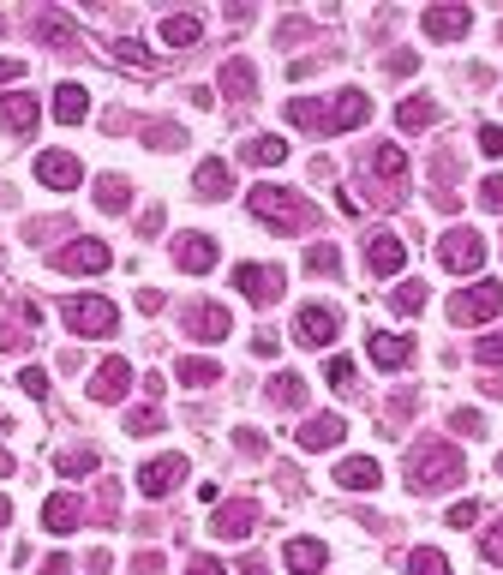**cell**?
<instances>
[{
    "mask_svg": "<svg viewBox=\"0 0 503 575\" xmlns=\"http://www.w3.org/2000/svg\"><path fill=\"white\" fill-rule=\"evenodd\" d=\"M30 30H36V42H48V48H60V54H72V48H78V24H72V18H60V12H36V18H30Z\"/></svg>",
    "mask_w": 503,
    "mask_h": 575,
    "instance_id": "obj_21",
    "label": "cell"
},
{
    "mask_svg": "<svg viewBox=\"0 0 503 575\" xmlns=\"http://www.w3.org/2000/svg\"><path fill=\"white\" fill-rule=\"evenodd\" d=\"M336 330H342V318L330 306H300V318H294V342L300 348H330Z\"/></svg>",
    "mask_w": 503,
    "mask_h": 575,
    "instance_id": "obj_10",
    "label": "cell"
},
{
    "mask_svg": "<svg viewBox=\"0 0 503 575\" xmlns=\"http://www.w3.org/2000/svg\"><path fill=\"white\" fill-rule=\"evenodd\" d=\"M42 575H72V564H66V558H48V564H42Z\"/></svg>",
    "mask_w": 503,
    "mask_h": 575,
    "instance_id": "obj_55",
    "label": "cell"
},
{
    "mask_svg": "<svg viewBox=\"0 0 503 575\" xmlns=\"http://www.w3.org/2000/svg\"><path fill=\"white\" fill-rule=\"evenodd\" d=\"M408 575H450V558L432 552V546H420V552H408Z\"/></svg>",
    "mask_w": 503,
    "mask_h": 575,
    "instance_id": "obj_35",
    "label": "cell"
},
{
    "mask_svg": "<svg viewBox=\"0 0 503 575\" xmlns=\"http://www.w3.org/2000/svg\"><path fill=\"white\" fill-rule=\"evenodd\" d=\"M36 180H42L48 192H78L84 162H78L72 150H42V156H36Z\"/></svg>",
    "mask_w": 503,
    "mask_h": 575,
    "instance_id": "obj_8",
    "label": "cell"
},
{
    "mask_svg": "<svg viewBox=\"0 0 503 575\" xmlns=\"http://www.w3.org/2000/svg\"><path fill=\"white\" fill-rule=\"evenodd\" d=\"M270 402H276V408H300V402H306V378H300V372H276V378H270Z\"/></svg>",
    "mask_w": 503,
    "mask_h": 575,
    "instance_id": "obj_33",
    "label": "cell"
},
{
    "mask_svg": "<svg viewBox=\"0 0 503 575\" xmlns=\"http://www.w3.org/2000/svg\"><path fill=\"white\" fill-rule=\"evenodd\" d=\"M180 480H186V456H156V462L138 468V492L144 498H168Z\"/></svg>",
    "mask_w": 503,
    "mask_h": 575,
    "instance_id": "obj_11",
    "label": "cell"
},
{
    "mask_svg": "<svg viewBox=\"0 0 503 575\" xmlns=\"http://www.w3.org/2000/svg\"><path fill=\"white\" fill-rule=\"evenodd\" d=\"M0 36H6V18H0Z\"/></svg>",
    "mask_w": 503,
    "mask_h": 575,
    "instance_id": "obj_57",
    "label": "cell"
},
{
    "mask_svg": "<svg viewBox=\"0 0 503 575\" xmlns=\"http://www.w3.org/2000/svg\"><path fill=\"white\" fill-rule=\"evenodd\" d=\"M240 156H246V162H258V168H276V162H288V144H282L276 132H258Z\"/></svg>",
    "mask_w": 503,
    "mask_h": 575,
    "instance_id": "obj_30",
    "label": "cell"
},
{
    "mask_svg": "<svg viewBox=\"0 0 503 575\" xmlns=\"http://www.w3.org/2000/svg\"><path fill=\"white\" fill-rule=\"evenodd\" d=\"M480 552H486V564H503V522H498V528H486Z\"/></svg>",
    "mask_w": 503,
    "mask_h": 575,
    "instance_id": "obj_47",
    "label": "cell"
},
{
    "mask_svg": "<svg viewBox=\"0 0 503 575\" xmlns=\"http://www.w3.org/2000/svg\"><path fill=\"white\" fill-rule=\"evenodd\" d=\"M84 114H90V90H84V84H72V78H66V84H60V90H54V120H60V126H78V120H84Z\"/></svg>",
    "mask_w": 503,
    "mask_h": 575,
    "instance_id": "obj_27",
    "label": "cell"
},
{
    "mask_svg": "<svg viewBox=\"0 0 503 575\" xmlns=\"http://www.w3.org/2000/svg\"><path fill=\"white\" fill-rule=\"evenodd\" d=\"M96 204H102L108 216H120V210L132 204V186H126L120 174H102V180H96Z\"/></svg>",
    "mask_w": 503,
    "mask_h": 575,
    "instance_id": "obj_32",
    "label": "cell"
},
{
    "mask_svg": "<svg viewBox=\"0 0 503 575\" xmlns=\"http://www.w3.org/2000/svg\"><path fill=\"white\" fill-rule=\"evenodd\" d=\"M6 522H12V504H6V498H0V528H6Z\"/></svg>",
    "mask_w": 503,
    "mask_h": 575,
    "instance_id": "obj_56",
    "label": "cell"
},
{
    "mask_svg": "<svg viewBox=\"0 0 503 575\" xmlns=\"http://www.w3.org/2000/svg\"><path fill=\"white\" fill-rule=\"evenodd\" d=\"M402 264H408L402 234H372V240H366V270H372V276H396Z\"/></svg>",
    "mask_w": 503,
    "mask_h": 575,
    "instance_id": "obj_16",
    "label": "cell"
},
{
    "mask_svg": "<svg viewBox=\"0 0 503 575\" xmlns=\"http://www.w3.org/2000/svg\"><path fill=\"white\" fill-rule=\"evenodd\" d=\"M390 306H396V312H420V306H426V282H402V288L390 294Z\"/></svg>",
    "mask_w": 503,
    "mask_h": 575,
    "instance_id": "obj_39",
    "label": "cell"
},
{
    "mask_svg": "<svg viewBox=\"0 0 503 575\" xmlns=\"http://www.w3.org/2000/svg\"><path fill=\"white\" fill-rule=\"evenodd\" d=\"M192 192H198V198H210V204H216V198H228V192H234V174H228V162H222V156L198 162V174H192Z\"/></svg>",
    "mask_w": 503,
    "mask_h": 575,
    "instance_id": "obj_22",
    "label": "cell"
},
{
    "mask_svg": "<svg viewBox=\"0 0 503 575\" xmlns=\"http://www.w3.org/2000/svg\"><path fill=\"white\" fill-rule=\"evenodd\" d=\"M252 528H258V504H252V498L216 504V516H210V534H216V540H246Z\"/></svg>",
    "mask_w": 503,
    "mask_h": 575,
    "instance_id": "obj_12",
    "label": "cell"
},
{
    "mask_svg": "<svg viewBox=\"0 0 503 575\" xmlns=\"http://www.w3.org/2000/svg\"><path fill=\"white\" fill-rule=\"evenodd\" d=\"M78 522H84V504H78L72 492H54V498L42 504V528H48V534H72Z\"/></svg>",
    "mask_w": 503,
    "mask_h": 575,
    "instance_id": "obj_25",
    "label": "cell"
},
{
    "mask_svg": "<svg viewBox=\"0 0 503 575\" xmlns=\"http://www.w3.org/2000/svg\"><path fill=\"white\" fill-rule=\"evenodd\" d=\"M186 336H198V342H222V336H234L228 306H192V312H186Z\"/></svg>",
    "mask_w": 503,
    "mask_h": 575,
    "instance_id": "obj_20",
    "label": "cell"
},
{
    "mask_svg": "<svg viewBox=\"0 0 503 575\" xmlns=\"http://www.w3.org/2000/svg\"><path fill=\"white\" fill-rule=\"evenodd\" d=\"M456 480H462V450H456V444L426 438V444H414V450H408V486H414L420 498L450 492Z\"/></svg>",
    "mask_w": 503,
    "mask_h": 575,
    "instance_id": "obj_2",
    "label": "cell"
},
{
    "mask_svg": "<svg viewBox=\"0 0 503 575\" xmlns=\"http://www.w3.org/2000/svg\"><path fill=\"white\" fill-rule=\"evenodd\" d=\"M18 390L42 402V396H48V372H42V366H24V372H18Z\"/></svg>",
    "mask_w": 503,
    "mask_h": 575,
    "instance_id": "obj_42",
    "label": "cell"
},
{
    "mask_svg": "<svg viewBox=\"0 0 503 575\" xmlns=\"http://www.w3.org/2000/svg\"><path fill=\"white\" fill-rule=\"evenodd\" d=\"M282 564L300 570V575H312V570L330 564V546H324V540H288V546H282Z\"/></svg>",
    "mask_w": 503,
    "mask_h": 575,
    "instance_id": "obj_26",
    "label": "cell"
},
{
    "mask_svg": "<svg viewBox=\"0 0 503 575\" xmlns=\"http://www.w3.org/2000/svg\"><path fill=\"white\" fill-rule=\"evenodd\" d=\"M288 120L306 126V132H354V126L372 120V96H366V90H336V102L294 96V102H288Z\"/></svg>",
    "mask_w": 503,
    "mask_h": 575,
    "instance_id": "obj_1",
    "label": "cell"
},
{
    "mask_svg": "<svg viewBox=\"0 0 503 575\" xmlns=\"http://www.w3.org/2000/svg\"><path fill=\"white\" fill-rule=\"evenodd\" d=\"M396 120H402V132H426V126L438 120V102H426V96H408V102L396 108Z\"/></svg>",
    "mask_w": 503,
    "mask_h": 575,
    "instance_id": "obj_31",
    "label": "cell"
},
{
    "mask_svg": "<svg viewBox=\"0 0 503 575\" xmlns=\"http://www.w3.org/2000/svg\"><path fill=\"white\" fill-rule=\"evenodd\" d=\"M252 90H258V72H252V60H222V96L246 102Z\"/></svg>",
    "mask_w": 503,
    "mask_h": 575,
    "instance_id": "obj_28",
    "label": "cell"
},
{
    "mask_svg": "<svg viewBox=\"0 0 503 575\" xmlns=\"http://www.w3.org/2000/svg\"><path fill=\"white\" fill-rule=\"evenodd\" d=\"M438 264L456 270V276H474V270L486 264V240H480L474 228H450V234L438 240Z\"/></svg>",
    "mask_w": 503,
    "mask_h": 575,
    "instance_id": "obj_5",
    "label": "cell"
},
{
    "mask_svg": "<svg viewBox=\"0 0 503 575\" xmlns=\"http://www.w3.org/2000/svg\"><path fill=\"white\" fill-rule=\"evenodd\" d=\"M186 575H228V570H222L216 558H192V564H186Z\"/></svg>",
    "mask_w": 503,
    "mask_h": 575,
    "instance_id": "obj_53",
    "label": "cell"
},
{
    "mask_svg": "<svg viewBox=\"0 0 503 575\" xmlns=\"http://www.w3.org/2000/svg\"><path fill=\"white\" fill-rule=\"evenodd\" d=\"M480 204H486V210H503V174H486V180H480Z\"/></svg>",
    "mask_w": 503,
    "mask_h": 575,
    "instance_id": "obj_44",
    "label": "cell"
},
{
    "mask_svg": "<svg viewBox=\"0 0 503 575\" xmlns=\"http://www.w3.org/2000/svg\"><path fill=\"white\" fill-rule=\"evenodd\" d=\"M60 318H66L72 336H114V324H120L114 300H102V294H72V300L60 306Z\"/></svg>",
    "mask_w": 503,
    "mask_h": 575,
    "instance_id": "obj_4",
    "label": "cell"
},
{
    "mask_svg": "<svg viewBox=\"0 0 503 575\" xmlns=\"http://www.w3.org/2000/svg\"><path fill=\"white\" fill-rule=\"evenodd\" d=\"M138 312H162V288H144L138 294Z\"/></svg>",
    "mask_w": 503,
    "mask_h": 575,
    "instance_id": "obj_54",
    "label": "cell"
},
{
    "mask_svg": "<svg viewBox=\"0 0 503 575\" xmlns=\"http://www.w3.org/2000/svg\"><path fill=\"white\" fill-rule=\"evenodd\" d=\"M198 36H204V24H198L192 12H168V18H162V42H168V48H192Z\"/></svg>",
    "mask_w": 503,
    "mask_h": 575,
    "instance_id": "obj_29",
    "label": "cell"
},
{
    "mask_svg": "<svg viewBox=\"0 0 503 575\" xmlns=\"http://www.w3.org/2000/svg\"><path fill=\"white\" fill-rule=\"evenodd\" d=\"M474 522H480V504H468V498L450 504V528H474Z\"/></svg>",
    "mask_w": 503,
    "mask_h": 575,
    "instance_id": "obj_46",
    "label": "cell"
},
{
    "mask_svg": "<svg viewBox=\"0 0 503 575\" xmlns=\"http://www.w3.org/2000/svg\"><path fill=\"white\" fill-rule=\"evenodd\" d=\"M234 288H240L252 306H276L282 288H288V276H282L276 264H240V270H234Z\"/></svg>",
    "mask_w": 503,
    "mask_h": 575,
    "instance_id": "obj_7",
    "label": "cell"
},
{
    "mask_svg": "<svg viewBox=\"0 0 503 575\" xmlns=\"http://www.w3.org/2000/svg\"><path fill=\"white\" fill-rule=\"evenodd\" d=\"M54 468H60L66 480H78V474H96V450H66Z\"/></svg>",
    "mask_w": 503,
    "mask_h": 575,
    "instance_id": "obj_38",
    "label": "cell"
},
{
    "mask_svg": "<svg viewBox=\"0 0 503 575\" xmlns=\"http://www.w3.org/2000/svg\"><path fill=\"white\" fill-rule=\"evenodd\" d=\"M246 210L258 216V222H270V228H282V234H306L312 222H318V210L300 198V192H288V186H252L246 192Z\"/></svg>",
    "mask_w": 503,
    "mask_h": 575,
    "instance_id": "obj_3",
    "label": "cell"
},
{
    "mask_svg": "<svg viewBox=\"0 0 503 575\" xmlns=\"http://www.w3.org/2000/svg\"><path fill=\"white\" fill-rule=\"evenodd\" d=\"M306 270H312V276H336V270H342V252H336V246H324V240H318V246H312V252H306Z\"/></svg>",
    "mask_w": 503,
    "mask_h": 575,
    "instance_id": "obj_36",
    "label": "cell"
},
{
    "mask_svg": "<svg viewBox=\"0 0 503 575\" xmlns=\"http://www.w3.org/2000/svg\"><path fill=\"white\" fill-rule=\"evenodd\" d=\"M24 342H30V336H24V330H18V324H0V348H6V354H18V348H24Z\"/></svg>",
    "mask_w": 503,
    "mask_h": 575,
    "instance_id": "obj_50",
    "label": "cell"
},
{
    "mask_svg": "<svg viewBox=\"0 0 503 575\" xmlns=\"http://www.w3.org/2000/svg\"><path fill=\"white\" fill-rule=\"evenodd\" d=\"M150 144L156 150H174V144H186V132L180 126H150Z\"/></svg>",
    "mask_w": 503,
    "mask_h": 575,
    "instance_id": "obj_45",
    "label": "cell"
},
{
    "mask_svg": "<svg viewBox=\"0 0 503 575\" xmlns=\"http://www.w3.org/2000/svg\"><path fill=\"white\" fill-rule=\"evenodd\" d=\"M498 312H503L498 282H474V288H462V294L450 300V318H456V324H492Z\"/></svg>",
    "mask_w": 503,
    "mask_h": 575,
    "instance_id": "obj_6",
    "label": "cell"
},
{
    "mask_svg": "<svg viewBox=\"0 0 503 575\" xmlns=\"http://www.w3.org/2000/svg\"><path fill=\"white\" fill-rule=\"evenodd\" d=\"M420 24H426L432 42H462V36L474 30V12H468V6H426Z\"/></svg>",
    "mask_w": 503,
    "mask_h": 575,
    "instance_id": "obj_13",
    "label": "cell"
},
{
    "mask_svg": "<svg viewBox=\"0 0 503 575\" xmlns=\"http://www.w3.org/2000/svg\"><path fill=\"white\" fill-rule=\"evenodd\" d=\"M366 168L384 180V192H396V198H402V180H408V150H402V144H378V150L366 156Z\"/></svg>",
    "mask_w": 503,
    "mask_h": 575,
    "instance_id": "obj_14",
    "label": "cell"
},
{
    "mask_svg": "<svg viewBox=\"0 0 503 575\" xmlns=\"http://www.w3.org/2000/svg\"><path fill=\"white\" fill-rule=\"evenodd\" d=\"M54 264H60L66 276H102V270L114 264V252H108L102 240H72V246L54 252Z\"/></svg>",
    "mask_w": 503,
    "mask_h": 575,
    "instance_id": "obj_9",
    "label": "cell"
},
{
    "mask_svg": "<svg viewBox=\"0 0 503 575\" xmlns=\"http://www.w3.org/2000/svg\"><path fill=\"white\" fill-rule=\"evenodd\" d=\"M366 348H372V366H384V372H402V366L414 360V342H408V336H390V330H378Z\"/></svg>",
    "mask_w": 503,
    "mask_h": 575,
    "instance_id": "obj_23",
    "label": "cell"
},
{
    "mask_svg": "<svg viewBox=\"0 0 503 575\" xmlns=\"http://www.w3.org/2000/svg\"><path fill=\"white\" fill-rule=\"evenodd\" d=\"M36 120H42V102H36L30 90H6V96H0V126H6V132H18V138H24Z\"/></svg>",
    "mask_w": 503,
    "mask_h": 575,
    "instance_id": "obj_19",
    "label": "cell"
},
{
    "mask_svg": "<svg viewBox=\"0 0 503 575\" xmlns=\"http://www.w3.org/2000/svg\"><path fill=\"white\" fill-rule=\"evenodd\" d=\"M324 378H330L336 390H354V360H342V354H336V360L324 366Z\"/></svg>",
    "mask_w": 503,
    "mask_h": 575,
    "instance_id": "obj_43",
    "label": "cell"
},
{
    "mask_svg": "<svg viewBox=\"0 0 503 575\" xmlns=\"http://www.w3.org/2000/svg\"><path fill=\"white\" fill-rule=\"evenodd\" d=\"M174 378H180V384H192V390H204V384H222V366H216V360H180V366H174Z\"/></svg>",
    "mask_w": 503,
    "mask_h": 575,
    "instance_id": "obj_34",
    "label": "cell"
},
{
    "mask_svg": "<svg viewBox=\"0 0 503 575\" xmlns=\"http://www.w3.org/2000/svg\"><path fill=\"white\" fill-rule=\"evenodd\" d=\"M126 390H132V366H126L120 354H114V360H102V366H96V378H90V402H120Z\"/></svg>",
    "mask_w": 503,
    "mask_h": 575,
    "instance_id": "obj_17",
    "label": "cell"
},
{
    "mask_svg": "<svg viewBox=\"0 0 503 575\" xmlns=\"http://www.w3.org/2000/svg\"><path fill=\"white\" fill-rule=\"evenodd\" d=\"M132 575H162V558H156V552H138V558H132Z\"/></svg>",
    "mask_w": 503,
    "mask_h": 575,
    "instance_id": "obj_51",
    "label": "cell"
},
{
    "mask_svg": "<svg viewBox=\"0 0 503 575\" xmlns=\"http://www.w3.org/2000/svg\"><path fill=\"white\" fill-rule=\"evenodd\" d=\"M498 468H503V462H498Z\"/></svg>",
    "mask_w": 503,
    "mask_h": 575,
    "instance_id": "obj_58",
    "label": "cell"
},
{
    "mask_svg": "<svg viewBox=\"0 0 503 575\" xmlns=\"http://www.w3.org/2000/svg\"><path fill=\"white\" fill-rule=\"evenodd\" d=\"M342 438H348V420H342V414H312V420L300 426V450H312V456H318V450H336Z\"/></svg>",
    "mask_w": 503,
    "mask_h": 575,
    "instance_id": "obj_18",
    "label": "cell"
},
{
    "mask_svg": "<svg viewBox=\"0 0 503 575\" xmlns=\"http://www.w3.org/2000/svg\"><path fill=\"white\" fill-rule=\"evenodd\" d=\"M114 60H120V66H144V72L156 66V60L144 54V42H138V36H120V42H114Z\"/></svg>",
    "mask_w": 503,
    "mask_h": 575,
    "instance_id": "obj_37",
    "label": "cell"
},
{
    "mask_svg": "<svg viewBox=\"0 0 503 575\" xmlns=\"http://www.w3.org/2000/svg\"><path fill=\"white\" fill-rule=\"evenodd\" d=\"M126 432H132V438H150V432H162V414H156V408H132V414H126Z\"/></svg>",
    "mask_w": 503,
    "mask_h": 575,
    "instance_id": "obj_40",
    "label": "cell"
},
{
    "mask_svg": "<svg viewBox=\"0 0 503 575\" xmlns=\"http://www.w3.org/2000/svg\"><path fill=\"white\" fill-rule=\"evenodd\" d=\"M174 264H180L186 276L216 270V240H210V234H180V240H174Z\"/></svg>",
    "mask_w": 503,
    "mask_h": 575,
    "instance_id": "obj_15",
    "label": "cell"
},
{
    "mask_svg": "<svg viewBox=\"0 0 503 575\" xmlns=\"http://www.w3.org/2000/svg\"><path fill=\"white\" fill-rule=\"evenodd\" d=\"M450 426H456V432H468V438H480V432H486V420H480V414H474V408H462V414H456V420H450Z\"/></svg>",
    "mask_w": 503,
    "mask_h": 575,
    "instance_id": "obj_48",
    "label": "cell"
},
{
    "mask_svg": "<svg viewBox=\"0 0 503 575\" xmlns=\"http://www.w3.org/2000/svg\"><path fill=\"white\" fill-rule=\"evenodd\" d=\"M12 78H24V60H12V54H0V84H12Z\"/></svg>",
    "mask_w": 503,
    "mask_h": 575,
    "instance_id": "obj_52",
    "label": "cell"
},
{
    "mask_svg": "<svg viewBox=\"0 0 503 575\" xmlns=\"http://www.w3.org/2000/svg\"><path fill=\"white\" fill-rule=\"evenodd\" d=\"M474 360H480V366H503V330H492V336L474 342Z\"/></svg>",
    "mask_w": 503,
    "mask_h": 575,
    "instance_id": "obj_41",
    "label": "cell"
},
{
    "mask_svg": "<svg viewBox=\"0 0 503 575\" xmlns=\"http://www.w3.org/2000/svg\"><path fill=\"white\" fill-rule=\"evenodd\" d=\"M480 150H486V156H503V126H480Z\"/></svg>",
    "mask_w": 503,
    "mask_h": 575,
    "instance_id": "obj_49",
    "label": "cell"
},
{
    "mask_svg": "<svg viewBox=\"0 0 503 575\" xmlns=\"http://www.w3.org/2000/svg\"><path fill=\"white\" fill-rule=\"evenodd\" d=\"M378 480H384V468H378L372 456H348V462L336 468V486H342V492H378Z\"/></svg>",
    "mask_w": 503,
    "mask_h": 575,
    "instance_id": "obj_24",
    "label": "cell"
}]
</instances>
